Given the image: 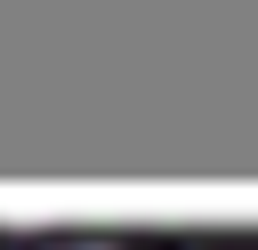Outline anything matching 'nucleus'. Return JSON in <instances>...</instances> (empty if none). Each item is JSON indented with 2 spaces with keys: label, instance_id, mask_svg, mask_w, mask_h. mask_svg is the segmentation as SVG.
<instances>
[]
</instances>
